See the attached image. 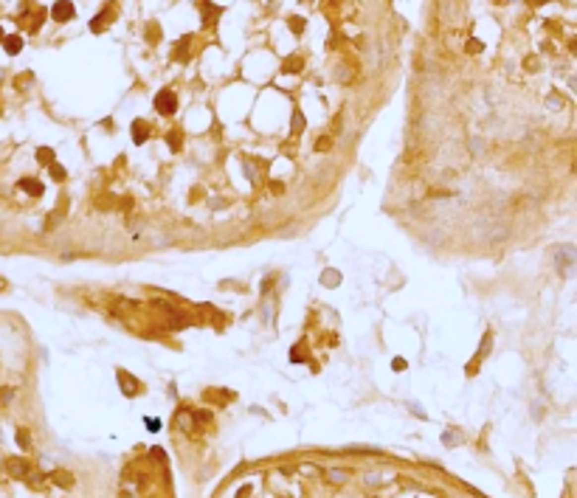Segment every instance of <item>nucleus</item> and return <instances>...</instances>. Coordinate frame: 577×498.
<instances>
[{"label": "nucleus", "mask_w": 577, "mask_h": 498, "mask_svg": "<svg viewBox=\"0 0 577 498\" xmlns=\"http://www.w3.org/2000/svg\"><path fill=\"white\" fill-rule=\"evenodd\" d=\"M0 43H3V48H6V54H11V56L23 51V37H17V34H11V37H3Z\"/></svg>", "instance_id": "4"}, {"label": "nucleus", "mask_w": 577, "mask_h": 498, "mask_svg": "<svg viewBox=\"0 0 577 498\" xmlns=\"http://www.w3.org/2000/svg\"><path fill=\"white\" fill-rule=\"evenodd\" d=\"M217 14H220V9H214V6H206V17H203V23H206V26H211V20L217 17Z\"/></svg>", "instance_id": "12"}, {"label": "nucleus", "mask_w": 577, "mask_h": 498, "mask_svg": "<svg viewBox=\"0 0 577 498\" xmlns=\"http://www.w3.org/2000/svg\"><path fill=\"white\" fill-rule=\"evenodd\" d=\"M532 3H535V6H543V3H546V0H532Z\"/></svg>", "instance_id": "19"}, {"label": "nucleus", "mask_w": 577, "mask_h": 498, "mask_svg": "<svg viewBox=\"0 0 577 498\" xmlns=\"http://www.w3.org/2000/svg\"><path fill=\"white\" fill-rule=\"evenodd\" d=\"M175 107H177V96L172 93V90H161V93L155 96V110L158 113L172 115L175 113Z\"/></svg>", "instance_id": "1"}, {"label": "nucleus", "mask_w": 577, "mask_h": 498, "mask_svg": "<svg viewBox=\"0 0 577 498\" xmlns=\"http://www.w3.org/2000/svg\"><path fill=\"white\" fill-rule=\"evenodd\" d=\"M54 481H57V484L62 481L65 487H70V484H73V479H68V473H54Z\"/></svg>", "instance_id": "13"}, {"label": "nucleus", "mask_w": 577, "mask_h": 498, "mask_svg": "<svg viewBox=\"0 0 577 498\" xmlns=\"http://www.w3.org/2000/svg\"><path fill=\"white\" fill-rule=\"evenodd\" d=\"M147 138H149V124L144 121V118H135V121H132V141H135V144H144Z\"/></svg>", "instance_id": "3"}, {"label": "nucleus", "mask_w": 577, "mask_h": 498, "mask_svg": "<svg viewBox=\"0 0 577 498\" xmlns=\"http://www.w3.org/2000/svg\"><path fill=\"white\" fill-rule=\"evenodd\" d=\"M9 467H11V473H26V470H28L23 459H11V462H9Z\"/></svg>", "instance_id": "11"}, {"label": "nucleus", "mask_w": 577, "mask_h": 498, "mask_svg": "<svg viewBox=\"0 0 577 498\" xmlns=\"http://www.w3.org/2000/svg\"><path fill=\"white\" fill-rule=\"evenodd\" d=\"M51 17L57 20V23H68V20H73V3H68V0H57L54 9H51Z\"/></svg>", "instance_id": "2"}, {"label": "nucleus", "mask_w": 577, "mask_h": 498, "mask_svg": "<svg viewBox=\"0 0 577 498\" xmlns=\"http://www.w3.org/2000/svg\"><path fill=\"white\" fill-rule=\"evenodd\" d=\"M167 144L177 152V149H180V144H183V141H180V130H169V132H167Z\"/></svg>", "instance_id": "7"}, {"label": "nucleus", "mask_w": 577, "mask_h": 498, "mask_svg": "<svg viewBox=\"0 0 577 498\" xmlns=\"http://www.w3.org/2000/svg\"><path fill=\"white\" fill-rule=\"evenodd\" d=\"M285 70H288V73H298V70H301V59H298V56L285 59Z\"/></svg>", "instance_id": "9"}, {"label": "nucleus", "mask_w": 577, "mask_h": 498, "mask_svg": "<svg viewBox=\"0 0 577 498\" xmlns=\"http://www.w3.org/2000/svg\"><path fill=\"white\" fill-rule=\"evenodd\" d=\"M20 189H23L26 194H31V197H40V194H43V183L34 180V177H23V180H20Z\"/></svg>", "instance_id": "5"}, {"label": "nucleus", "mask_w": 577, "mask_h": 498, "mask_svg": "<svg viewBox=\"0 0 577 498\" xmlns=\"http://www.w3.org/2000/svg\"><path fill=\"white\" fill-rule=\"evenodd\" d=\"M467 51H470V54H479V51H481V43H479V40H470V43H467Z\"/></svg>", "instance_id": "16"}, {"label": "nucleus", "mask_w": 577, "mask_h": 498, "mask_svg": "<svg viewBox=\"0 0 577 498\" xmlns=\"http://www.w3.org/2000/svg\"><path fill=\"white\" fill-rule=\"evenodd\" d=\"M48 166H51V175L57 177V180H62V177H65V169H62L59 164H48Z\"/></svg>", "instance_id": "14"}, {"label": "nucleus", "mask_w": 577, "mask_h": 498, "mask_svg": "<svg viewBox=\"0 0 577 498\" xmlns=\"http://www.w3.org/2000/svg\"><path fill=\"white\" fill-rule=\"evenodd\" d=\"M37 161H40V164H54V149L40 147L37 149Z\"/></svg>", "instance_id": "8"}, {"label": "nucleus", "mask_w": 577, "mask_h": 498, "mask_svg": "<svg viewBox=\"0 0 577 498\" xmlns=\"http://www.w3.org/2000/svg\"><path fill=\"white\" fill-rule=\"evenodd\" d=\"M0 40H3V28H0Z\"/></svg>", "instance_id": "20"}, {"label": "nucleus", "mask_w": 577, "mask_h": 498, "mask_svg": "<svg viewBox=\"0 0 577 498\" xmlns=\"http://www.w3.org/2000/svg\"><path fill=\"white\" fill-rule=\"evenodd\" d=\"M392 366L397 369V372H403V369H405V360H403V358H394V363H392Z\"/></svg>", "instance_id": "17"}, {"label": "nucleus", "mask_w": 577, "mask_h": 498, "mask_svg": "<svg viewBox=\"0 0 577 498\" xmlns=\"http://www.w3.org/2000/svg\"><path fill=\"white\" fill-rule=\"evenodd\" d=\"M330 147H333V138H321L318 144H315V149H318V152H324V149H330Z\"/></svg>", "instance_id": "15"}, {"label": "nucleus", "mask_w": 577, "mask_h": 498, "mask_svg": "<svg viewBox=\"0 0 577 498\" xmlns=\"http://www.w3.org/2000/svg\"><path fill=\"white\" fill-rule=\"evenodd\" d=\"M288 23H290V31H293V34H301V31H304V20L301 17H290Z\"/></svg>", "instance_id": "10"}, {"label": "nucleus", "mask_w": 577, "mask_h": 498, "mask_svg": "<svg viewBox=\"0 0 577 498\" xmlns=\"http://www.w3.org/2000/svg\"><path fill=\"white\" fill-rule=\"evenodd\" d=\"M293 130H301V113H296V121H293Z\"/></svg>", "instance_id": "18"}, {"label": "nucleus", "mask_w": 577, "mask_h": 498, "mask_svg": "<svg viewBox=\"0 0 577 498\" xmlns=\"http://www.w3.org/2000/svg\"><path fill=\"white\" fill-rule=\"evenodd\" d=\"M338 281H341L338 271H324V273H321V284H324V287H335Z\"/></svg>", "instance_id": "6"}]
</instances>
